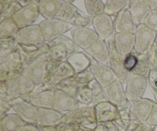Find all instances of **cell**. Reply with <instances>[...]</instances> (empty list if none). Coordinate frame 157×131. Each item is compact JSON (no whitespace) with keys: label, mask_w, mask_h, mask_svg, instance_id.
Masks as SVG:
<instances>
[{"label":"cell","mask_w":157,"mask_h":131,"mask_svg":"<svg viewBox=\"0 0 157 131\" xmlns=\"http://www.w3.org/2000/svg\"><path fill=\"white\" fill-rule=\"evenodd\" d=\"M61 123L77 125L85 131H94L98 122L94 113V106H83L75 110L64 113Z\"/></svg>","instance_id":"cell-1"},{"label":"cell","mask_w":157,"mask_h":131,"mask_svg":"<svg viewBox=\"0 0 157 131\" xmlns=\"http://www.w3.org/2000/svg\"><path fill=\"white\" fill-rule=\"evenodd\" d=\"M25 66L18 51L0 58V83H6L23 74Z\"/></svg>","instance_id":"cell-2"},{"label":"cell","mask_w":157,"mask_h":131,"mask_svg":"<svg viewBox=\"0 0 157 131\" xmlns=\"http://www.w3.org/2000/svg\"><path fill=\"white\" fill-rule=\"evenodd\" d=\"M75 75V72L71 66L66 61L60 63L54 67L49 73L47 80L43 84L36 86L35 91H41L44 89H53L61 83L70 77Z\"/></svg>","instance_id":"cell-3"},{"label":"cell","mask_w":157,"mask_h":131,"mask_svg":"<svg viewBox=\"0 0 157 131\" xmlns=\"http://www.w3.org/2000/svg\"><path fill=\"white\" fill-rule=\"evenodd\" d=\"M3 83L14 99H26L36 88L33 81L24 73Z\"/></svg>","instance_id":"cell-4"},{"label":"cell","mask_w":157,"mask_h":131,"mask_svg":"<svg viewBox=\"0 0 157 131\" xmlns=\"http://www.w3.org/2000/svg\"><path fill=\"white\" fill-rule=\"evenodd\" d=\"M157 32L147 27L144 23L138 25L135 33V45L133 52L137 55L148 53L154 46Z\"/></svg>","instance_id":"cell-5"},{"label":"cell","mask_w":157,"mask_h":131,"mask_svg":"<svg viewBox=\"0 0 157 131\" xmlns=\"http://www.w3.org/2000/svg\"><path fill=\"white\" fill-rule=\"evenodd\" d=\"M52 69L44 55L29 63L25 68L23 73L29 77L36 86H40L46 81Z\"/></svg>","instance_id":"cell-6"},{"label":"cell","mask_w":157,"mask_h":131,"mask_svg":"<svg viewBox=\"0 0 157 131\" xmlns=\"http://www.w3.org/2000/svg\"><path fill=\"white\" fill-rule=\"evenodd\" d=\"M38 25L42 31L45 43H49L62 35L67 31L73 29V26L71 23H65L55 18L45 19Z\"/></svg>","instance_id":"cell-7"},{"label":"cell","mask_w":157,"mask_h":131,"mask_svg":"<svg viewBox=\"0 0 157 131\" xmlns=\"http://www.w3.org/2000/svg\"><path fill=\"white\" fill-rule=\"evenodd\" d=\"M148 84V78L130 73L125 89L128 101L130 103H133L142 99Z\"/></svg>","instance_id":"cell-8"},{"label":"cell","mask_w":157,"mask_h":131,"mask_svg":"<svg viewBox=\"0 0 157 131\" xmlns=\"http://www.w3.org/2000/svg\"><path fill=\"white\" fill-rule=\"evenodd\" d=\"M15 39L18 44L38 46L45 43L39 25L35 24L19 29Z\"/></svg>","instance_id":"cell-9"},{"label":"cell","mask_w":157,"mask_h":131,"mask_svg":"<svg viewBox=\"0 0 157 131\" xmlns=\"http://www.w3.org/2000/svg\"><path fill=\"white\" fill-rule=\"evenodd\" d=\"M49 47L48 43H44L42 44L35 46V45H24L18 44L17 46V50L20 53L22 60V63L25 68L34 61L36 59L46 55L48 52Z\"/></svg>","instance_id":"cell-10"},{"label":"cell","mask_w":157,"mask_h":131,"mask_svg":"<svg viewBox=\"0 0 157 131\" xmlns=\"http://www.w3.org/2000/svg\"><path fill=\"white\" fill-rule=\"evenodd\" d=\"M40 13L35 1L25 6H22L19 11L12 17L19 29L34 25L38 19Z\"/></svg>","instance_id":"cell-11"},{"label":"cell","mask_w":157,"mask_h":131,"mask_svg":"<svg viewBox=\"0 0 157 131\" xmlns=\"http://www.w3.org/2000/svg\"><path fill=\"white\" fill-rule=\"evenodd\" d=\"M90 70L93 74L94 80L104 88L109 86L115 80H117V77L114 72H113L108 64L98 63L92 59Z\"/></svg>","instance_id":"cell-12"},{"label":"cell","mask_w":157,"mask_h":131,"mask_svg":"<svg viewBox=\"0 0 157 131\" xmlns=\"http://www.w3.org/2000/svg\"><path fill=\"white\" fill-rule=\"evenodd\" d=\"M94 30L97 32L99 38L107 41L113 34L114 31V20L110 15L104 13L95 17L92 20Z\"/></svg>","instance_id":"cell-13"},{"label":"cell","mask_w":157,"mask_h":131,"mask_svg":"<svg viewBox=\"0 0 157 131\" xmlns=\"http://www.w3.org/2000/svg\"><path fill=\"white\" fill-rule=\"evenodd\" d=\"M71 36L77 46L84 51L99 39L97 32L89 27L74 28L71 31Z\"/></svg>","instance_id":"cell-14"},{"label":"cell","mask_w":157,"mask_h":131,"mask_svg":"<svg viewBox=\"0 0 157 131\" xmlns=\"http://www.w3.org/2000/svg\"><path fill=\"white\" fill-rule=\"evenodd\" d=\"M104 92L107 100L118 108L127 106L130 103L127 100L123 83L119 80H115L111 84L104 87Z\"/></svg>","instance_id":"cell-15"},{"label":"cell","mask_w":157,"mask_h":131,"mask_svg":"<svg viewBox=\"0 0 157 131\" xmlns=\"http://www.w3.org/2000/svg\"><path fill=\"white\" fill-rule=\"evenodd\" d=\"M38 109L36 106L22 98L15 99L12 106L14 113L19 116L26 123L36 124Z\"/></svg>","instance_id":"cell-16"},{"label":"cell","mask_w":157,"mask_h":131,"mask_svg":"<svg viewBox=\"0 0 157 131\" xmlns=\"http://www.w3.org/2000/svg\"><path fill=\"white\" fill-rule=\"evenodd\" d=\"M137 25L133 21V17L129 11L128 6L121 10L114 18L115 33L135 34Z\"/></svg>","instance_id":"cell-17"},{"label":"cell","mask_w":157,"mask_h":131,"mask_svg":"<svg viewBox=\"0 0 157 131\" xmlns=\"http://www.w3.org/2000/svg\"><path fill=\"white\" fill-rule=\"evenodd\" d=\"M157 65V54L155 46L147 54L138 55V62L131 73L148 78L153 66Z\"/></svg>","instance_id":"cell-18"},{"label":"cell","mask_w":157,"mask_h":131,"mask_svg":"<svg viewBox=\"0 0 157 131\" xmlns=\"http://www.w3.org/2000/svg\"><path fill=\"white\" fill-rule=\"evenodd\" d=\"M64 113L53 108H38L36 117V124L39 127L54 126L61 123Z\"/></svg>","instance_id":"cell-19"},{"label":"cell","mask_w":157,"mask_h":131,"mask_svg":"<svg viewBox=\"0 0 157 131\" xmlns=\"http://www.w3.org/2000/svg\"><path fill=\"white\" fill-rule=\"evenodd\" d=\"M79 104L76 99L73 98L62 90H55V100L52 108L55 110L66 113L80 108Z\"/></svg>","instance_id":"cell-20"},{"label":"cell","mask_w":157,"mask_h":131,"mask_svg":"<svg viewBox=\"0 0 157 131\" xmlns=\"http://www.w3.org/2000/svg\"><path fill=\"white\" fill-rule=\"evenodd\" d=\"M155 102L147 98L130 103V111L139 121L146 123L154 107Z\"/></svg>","instance_id":"cell-21"},{"label":"cell","mask_w":157,"mask_h":131,"mask_svg":"<svg viewBox=\"0 0 157 131\" xmlns=\"http://www.w3.org/2000/svg\"><path fill=\"white\" fill-rule=\"evenodd\" d=\"M29 103L34 105L37 108L53 107L55 100V90L44 89L41 91H34L26 99Z\"/></svg>","instance_id":"cell-22"},{"label":"cell","mask_w":157,"mask_h":131,"mask_svg":"<svg viewBox=\"0 0 157 131\" xmlns=\"http://www.w3.org/2000/svg\"><path fill=\"white\" fill-rule=\"evenodd\" d=\"M94 113L98 123L114 121L118 114V107L109 101L102 102L95 105Z\"/></svg>","instance_id":"cell-23"},{"label":"cell","mask_w":157,"mask_h":131,"mask_svg":"<svg viewBox=\"0 0 157 131\" xmlns=\"http://www.w3.org/2000/svg\"><path fill=\"white\" fill-rule=\"evenodd\" d=\"M85 52L98 63L108 64L110 61L107 42L101 38L98 39L90 48L85 50Z\"/></svg>","instance_id":"cell-24"},{"label":"cell","mask_w":157,"mask_h":131,"mask_svg":"<svg viewBox=\"0 0 157 131\" xmlns=\"http://www.w3.org/2000/svg\"><path fill=\"white\" fill-rule=\"evenodd\" d=\"M66 62L71 66L75 74H78L90 69L92 59L86 52L79 51L68 55Z\"/></svg>","instance_id":"cell-25"},{"label":"cell","mask_w":157,"mask_h":131,"mask_svg":"<svg viewBox=\"0 0 157 131\" xmlns=\"http://www.w3.org/2000/svg\"><path fill=\"white\" fill-rule=\"evenodd\" d=\"M117 49L124 59L134 51L135 34L114 33Z\"/></svg>","instance_id":"cell-26"},{"label":"cell","mask_w":157,"mask_h":131,"mask_svg":"<svg viewBox=\"0 0 157 131\" xmlns=\"http://www.w3.org/2000/svg\"><path fill=\"white\" fill-rule=\"evenodd\" d=\"M128 9L136 25L143 23L151 9L147 2V0H130Z\"/></svg>","instance_id":"cell-27"},{"label":"cell","mask_w":157,"mask_h":131,"mask_svg":"<svg viewBox=\"0 0 157 131\" xmlns=\"http://www.w3.org/2000/svg\"><path fill=\"white\" fill-rule=\"evenodd\" d=\"M40 15L45 19L54 18L62 5L61 0H37L35 1Z\"/></svg>","instance_id":"cell-28"},{"label":"cell","mask_w":157,"mask_h":131,"mask_svg":"<svg viewBox=\"0 0 157 131\" xmlns=\"http://www.w3.org/2000/svg\"><path fill=\"white\" fill-rule=\"evenodd\" d=\"M94 80L93 74L91 73L90 69L86 70L81 73L75 74L73 76L70 77L65 81L61 83V84L64 86H70V87L75 88V89H81V88L89 86L90 83Z\"/></svg>","instance_id":"cell-29"},{"label":"cell","mask_w":157,"mask_h":131,"mask_svg":"<svg viewBox=\"0 0 157 131\" xmlns=\"http://www.w3.org/2000/svg\"><path fill=\"white\" fill-rule=\"evenodd\" d=\"M27 124L16 113H7L1 118L0 126L4 131H22Z\"/></svg>","instance_id":"cell-30"},{"label":"cell","mask_w":157,"mask_h":131,"mask_svg":"<svg viewBox=\"0 0 157 131\" xmlns=\"http://www.w3.org/2000/svg\"><path fill=\"white\" fill-rule=\"evenodd\" d=\"M22 8L18 0H0V22L6 18H12Z\"/></svg>","instance_id":"cell-31"},{"label":"cell","mask_w":157,"mask_h":131,"mask_svg":"<svg viewBox=\"0 0 157 131\" xmlns=\"http://www.w3.org/2000/svg\"><path fill=\"white\" fill-rule=\"evenodd\" d=\"M19 28L12 18H6L0 22V39L15 38Z\"/></svg>","instance_id":"cell-32"},{"label":"cell","mask_w":157,"mask_h":131,"mask_svg":"<svg viewBox=\"0 0 157 131\" xmlns=\"http://www.w3.org/2000/svg\"><path fill=\"white\" fill-rule=\"evenodd\" d=\"M14 99L8 92L6 86L3 83H0V117H3L7 113L12 109Z\"/></svg>","instance_id":"cell-33"},{"label":"cell","mask_w":157,"mask_h":131,"mask_svg":"<svg viewBox=\"0 0 157 131\" xmlns=\"http://www.w3.org/2000/svg\"><path fill=\"white\" fill-rule=\"evenodd\" d=\"M79 11L80 9L74 4H67L63 1L62 5L55 18L65 22V23H71L74 17Z\"/></svg>","instance_id":"cell-34"},{"label":"cell","mask_w":157,"mask_h":131,"mask_svg":"<svg viewBox=\"0 0 157 131\" xmlns=\"http://www.w3.org/2000/svg\"><path fill=\"white\" fill-rule=\"evenodd\" d=\"M130 0H107L105 2L104 13L116 16L121 10L128 6Z\"/></svg>","instance_id":"cell-35"},{"label":"cell","mask_w":157,"mask_h":131,"mask_svg":"<svg viewBox=\"0 0 157 131\" xmlns=\"http://www.w3.org/2000/svg\"><path fill=\"white\" fill-rule=\"evenodd\" d=\"M108 65L112 69L113 72H114L117 80L121 82L123 84L127 83V80H128L131 72L126 69L125 66L124 64V61H110Z\"/></svg>","instance_id":"cell-36"},{"label":"cell","mask_w":157,"mask_h":131,"mask_svg":"<svg viewBox=\"0 0 157 131\" xmlns=\"http://www.w3.org/2000/svg\"><path fill=\"white\" fill-rule=\"evenodd\" d=\"M84 3L88 15L92 18L104 13L105 5L101 0H86Z\"/></svg>","instance_id":"cell-37"},{"label":"cell","mask_w":157,"mask_h":131,"mask_svg":"<svg viewBox=\"0 0 157 131\" xmlns=\"http://www.w3.org/2000/svg\"><path fill=\"white\" fill-rule=\"evenodd\" d=\"M89 86L92 89V106H94L100 103L108 101L104 92V88L96 80H94Z\"/></svg>","instance_id":"cell-38"},{"label":"cell","mask_w":157,"mask_h":131,"mask_svg":"<svg viewBox=\"0 0 157 131\" xmlns=\"http://www.w3.org/2000/svg\"><path fill=\"white\" fill-rule=\"evenodd\" d=\"M18 43L15 38L0 39V58L6 56L17 51Z\"/></svg>","instance_id":"cell-39"},{"label":"cell","mask_w":157,"mask_h":131,"mask_svg":"<svg viewBox=\"0 0 157 131\" xmlns=\"http://www.w3.org/2000/svg\"><path fill=\"white\" fill-rule=\"evenodd\" d=\"M93 18L89 15H86L81 12V10L75 15L72 21L71 22V24L73 26V27H88L92 23Z\"/></svg>","instance_id":"cell-40"},{"label":"cell","mask_w":157,"mask_h":131,"mask_svg":"<svg viewBox=\"0 0 157 131\" xmlns=\"http://www.w3.org/2000/svg\"><path fill=\"white\" fill-rule=\"evenodd\" d=\"M107 49H108V52H109V58H110V61H117V62L124 61V57L120 54V52H118L117 49L116 44H115L114 34H113L110 39H108L107 40Z\"/></svg>","instance_id":"cell-41"},{"label":"cell","mask_w":157,"mask_h":131,"mask_svg":"<svg viewBox=\"0 0 157 131\" xmlns=\"http://www.w3.org/2000/svg\"><path fill=\"white\" fill-rule=\"evenodd\" d=\"M76 100L79 103L85 105V106H89L92 103V89L90 86L81 88L78 92Z\"/></svg>","instance_id":"cell-42"},{"label":"cell","mask_w":157,"mask_h":131,"mask_svg":"<svg viewBox=\"0 0 157 131\" xmlns=\"http://www.w3.org/2000/svg\"><path fill=\"white\" fill-rule=\"evenodd\" d=\"M143 23L150 29L157 32V8L150 11L148 15L144 20Z\"/></svg>","instance_id":"cell-43"},{"label":"cell","mask_w":157,"mask_h":131,"mask_svg":"<svg viewBox=\"0 0 157 131\" xmlns=\"http://www.w3.org/2000/svg\"><path fill=\"white\" fill-rule=\"evenodd\" d=\"M138 62V55L133 52L132 53L129 54L127 56H126L124 59V64L125 66L126 69L130 71V72L134 69L136 67V64Z\"/></svg>","instance_id":"cell-44"},{"label":"cell","mask_w":157,"mask_h":131,"mask_svg":"<svg viewBox=\"0 0 157 131\" xmlns=\"http://www.w3.org/2000/svg\"><path fill=\"white\" fill-rule=\"evenodd\" d=\"M94 131H121L119 126L113 121L98 123Z\"/></svg>","instance_id":"cell-45"},{"label":"cell","mask_w":157,"mask_h":131,"mask_svg":"<svg viewBox=\"0 0 157 131\" xmlns=\"http://www.w3.org/2000/svg\"><path fill=\"white\" fill-rule=\"evenodd\" d=\"M148 81L153 92H157V65L152 68L148 77Z\"/></svg>","instance_id":"cell-46"},{"label":"cell","mask_w":157,"mask_h":131,"mask_svg":"<svg viewBox=\"0 0 157 131\" xmlns=\"http://www.w3.org/2000/svg\"><path fill=\"white\" fill-rule=\"evenodd\" d=\"M148 123L149 125H151L153 126H157V103H156L153 107V111H152L151 114L149 117L148 120L146 122Z\"/></svg>","instance_id":"cell-47"},{"label":"cell","mask_w":157,"mask_h":131,"mask_svg":"<svg viewBox=\"0 0 157 131\" xmlns=\"http://www.w3.org/2000/svg\"><path fill=\"white\" fill-rule=\"evenodd\" d=\"M61 131H85L77 125H67L64 124Z\"/></svg>","instance_id":"cell-48"},{"label":"cell","mask_w":157,"mask_h":131,"mask_svg":"<svg viewBox=\"0 0 157 131\" xmlns=\"http://www.w3.org/2000/svg\"><path fill=\"white\" fill-rule=\"evenodd\" d=\"M22 131H41L39 126L37 124H31V123H27L23 128Z\"/></svg>","instance_id":"cell-49"},{"label":"cell","mask_w":157,"mask_h":131,"mask_svg":"<svg viewBox=\"0 0 157 131\" xmlns=\"http://www.w3.org/2000/svg\"><path fill=\"white\" fill-rule=\"evenodd\" d=\"M147 2L151 10H153L157 8V0H147Z\"/></svg>","instance_id":"cell-50"},{"label":"cell","mask_w":157,"mask_h":131,"mask_svg":"<svg viewBox=\"0 0 157 131\" xmlns=\"http://www.w3.org/2000/svg\"><path fill=\"white\" fill-rule=\"evenodd\" d=\"M18 2H19L20 3H21V5L22 6H27V5H29V4H30V3H32V0H18Z\"/></svg>","instance_id":"cell-51"},{"label":"cell","mask_w":157,"mask_h":131,"mask_svg":"<svg viewBox=\"0 0 157 131\" xmlns=\"http://www.w3.org/2000/svg\"><path fill=\"white\" fill-rule=\"evenodd\" d=\"M144 131H155V130H154V128H153V126H151V125H149L148 123H147V127L145 128V129H144Z\"/></svg>","instance_id":"cell-52"},{"label":"cell","mask_w":157,"mask_h":131,"mask_svg":"<svg viewBox=\"0 0 157 131\" xmlns=\"http://www.w3.org/2000/svg\"><path fill=\"white\" fill-rule=\"evenodd\" d=\"M65 3H67V4H74L75 1H64Z\"/></svg>","instance_id":"cell-53"},{"label":"cell","mask_w":157,"mask_h":131,"mask_svg":"<svg viewBox=\"0 0 157 131\" xmlns=\"http://www.w3.org/2000/svg\"><path fill=\"white\" fill-rule=\"evenodd\" d=\"M155 48H156V54H157V37H156V42H155Z\"/></svg>","instance_id":"cell-54"},{"label":"cell","mask_w":157,"mask_h":131,"mask_svg":"<svg viewBox=\"0 0 157 131\" xmlns=\"http://www.w3.org/2000/svg\"><path fill=\"white\" fill-rule=\"evenodd\" d=\"M154 96H155V99H156V103H157V92H154Z\"/></svg>","instance_id":"cell-55"}]
</instances>
